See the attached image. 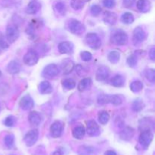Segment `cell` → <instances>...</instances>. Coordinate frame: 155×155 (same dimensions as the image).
<instances>
[{
	"mask_svg": "<svg viewBox=\"0 0 155 155\" xmlns=\"http://www.w3.org/2000/svg\"><path fill=\"white\" fill-rule=\"evenodd\" d=\"M97 101L101 105L110 103L115 106H119L123 103V98L118 95H100Z\"/></svg>",
	"mask_w": 155,
	"mask_h": 155,
	"instance_id": "1",
	"label": "cell"
},
{
	"mask_svg": "<svg viewBox=\"0 0 155 155\" xmlns=\"http://www.w3.org/2000/svg\"><path fill=\"white\" fill-rule=\"evenodd\" d=\"M67 28L71 33L75 35H82L86 31V27L84 24H82L80 21L76 19H71L68 22Z\"/></svg>",
	"mask_w": 155,
	"mask_h": 155,
	"instance_id": "2",
	"label": "cell"
},
{
	"mask_svg": "<svg viewBox=\"0 0 155 155\" xmlns=\"http://www.w3.org/2000/svg\"><path fill=\"white\" fill-rule=\"evenodd\" d=\"M86 43L89 48L94 50L99 49L101 46V40L99 36L95 33H89L85 37Z\"/></svg>",
	"mask_w": 155,
	"mask_h": 155,
	"instance_id": "3",
	"label": "cell"
},
{
	"mask_svg": "<svg viewBox=\"0 0 155 155\" xmlns=\"http://www.w3.org/2000/svg\"><path fill=\"white\" fill-rule=\"evenodd\" d=\"M6 39L9 43H13L20 36V31L18 27L15 24H10L6 28Z\"/></svg>",
	"mask_w": 155,
	"mask_h": 155,
	"instance_id": "4",
	"label": "cell"
},
{
	"mask_svg": "<svg viewBox=\"0 0 155 155\" xmlns=\"http://www.w3.org/2000/svg\"><path fill=\"white\" fill-rule=\"evenodd\" d=\"M154 139V134L150 130H145L141 133L139 137V142L144 148L147 149L151 145Z\"/></svg>",
	"mask_w": 155,
	"mask_h": 155,
	"instance_id": "5",
	"label": "cell"
},
{
	"mask_svg": "<svg viewBox=\"0 0 155 155\" xmlns=\"http://www.w3.org/2000/svg\"><path fill=\"white\" fill-rule=\"evenodd\" d=\"M111 42L117 45H124L128 42V36L124 30H117L112 35Z\"/></svg>",
	"mask_w": 155,
	"mask_h": 155,
	"instance_id": "6",
	"label": "cell"
},
{
	"mask_svg": "<svg viewBox=\"0 0 155 155\" xmlns=\"http://www.w3.org/2000/svg\"><path fill=\"white\" fill-rule=\"evenodd\" d=\"M64 129V124L62 121H54L50 127V135L54 139H57L61 136Z\"/></svg>",
	"mask_w": 155,
	"mask_h": 155,
	"instance_id": "7",
	"label": "cell"
},
{
	"mask_svg": "<svg viewBox=\"0 0 155 155\" xmlns=\"http://www.w3.org/2000/svg\"><path fill=\"white\" fill-rule=\"evenodd\" d=\"M60 73L58 67L54 64H50L44 68L42 71V77L47 79H52L57 77Z\"/></svg>",
	"mask_w": 155,
	"mask_h": 155,
	"instance_id": "8",
	"label": "cell"
},
{
	"mask_svg": "<svg viewBox=\"0 0 155 155\" xmlns=\"http://www.w3.org/2000/svg\"><path fill=\"white\" fill-rule=\"evenodd\" d=\"M23 61L27 66H34L39 61V54L35 50L30 49L24 54Z\"/></svg>",
	"mask_w": 155,
	"mask_h": 155,
	"instance_id": "9",
	"label": "cell"
},
{
	"mask_svg": "<svg viewBox=\"0 0 155 155\" xmlns=\"http://www.w3.org/2000/svg\"><path fill=\"white\" fill-rule=\"evenodd\" d=\"M86 132L91 137L98 136L100 135V133H101L99 126L97 124L96 121H95L94 120H89V121H87Z\"/></svg>",
	"mask_w": 155,
	"mask_h": 155,
	"instance_id": "10",
	"label": "cell"
},
{
	"mask_svg": "<svg viewBox=\"0 0 155 155\" xmlns=\"http://www.w3.org/2000/svg\"><path fill=\"white\" fill-rule=\"evenodd\" d=\"M38 138H39V132H38L37 130L34 129V130L29 131L25 135L24 138V141L27 147H32L37 142Z\"/></svg>",
	"mask_w": 155,
	"mask_h": 155,
	"instance_id": "11",
	"label": "cell"
},
{
	"mask_svg": "<svg viewBox=\"0 0 155 155\" xmlns=\"http://www.w3.org/2000/svg\"><path fill=\"white\" fill-rule=\"evenodd\" d=\"M146 37V33L145 30L140 27H137L133 31V42L135 45H138L144 42Z\"/></svg>",
	"mask_w": 155,
	"mask_h": 155,
	"instance_id": "12",
	"label": "cell"
},
{
	"mask_svg": "<svg viewBox=\"0 0 155 155\" xmlns=\"http://www.w3.org/2000/svg\"><path fill=\"white\" fill-rule=\"evenodd\" d=\"M19 105L22 110H30L34 107V101H33V99L30 95H24L20 101Z\"/></svg>",
	"mask_w": 155,
	"mask_h": 155,
	"instance_id": "13",
	"label": "cell"
},
{
	"mask_svg": "<svg viewBox=\"0 0 155 155\" xmlns=\"http://www.w3.org/2000/svg\"><path fill=\"white\" fill-rule=\"evenodd\" d=\"M109 74H110V71H109V68L107 67L100 66L96 71L95 79L98 82L105 81L108 78Z\"/></svg>",
	"mask_w": 155,
	"mask_h": 155,
	"instance_id": "14",
	"label": "cell"
},
{
	"mask_svg": "<svg viewBox=\"0 0 155 155\" xmlns=\"http://www.w3.org/2000/svg\"><path fill=\"white\" fill-rule=\"evenodd\" d=\"M28 120L32 126H33V127H38L42 123V117L39 112L31 111L29 114Z\"/></svg>",
	"mask_w": 155,
	"mask_h": 155,
	"instance_id": "15",
	"label": "cell"
},
{
	"mask_svg": "<svg viewBox=\"0 0 155 155\" xmlns=\"http://www.w3.org/2000/svg\"><path fill=\"white\" fill-rule=\"evenodd\" d=\"M103 21L105 24H110V25H114L117 23V15L114 12L106 11V12H104Z\"/></svg>",
	"mask_w": 155,
	"mask_h": 155,
	"instance_id": "16",
	"label": "cell"
},
{
	"mask_svg": "<svg viewBox=\"0 0 155 155\" xmlns=\"http://www.w3.org/2000/svg\"><path fill=\"white\" fill-rule=\"evenodd\" d=\"M58 51L61 54H71L74 49V45L71 42H62L58 46Z\"/></svg>",
	"mask_w": 155,
	"mask_h": 155,
	"instance_id": "17",
	"label": "cell"
},
{
	"mask_svg": "<svg viewBox=\"0 0 155 155\" xmlns=\"http://www.w3.org/2000/svg\"><path fill=\"white\" fill-rule=\"evenodd\" d=\"M41 4L37 1V0H32L31 2H29L26 8V12L29 15H34L40 9Z\"/></svg>",
	"mask_w": 155,
	"mask_h": 155,
	"instance_id": "18",
	"label": "cell"
},
{
	"mask_svg": "<svg viewBox=\"0 0 155 155\" xmlns=\"http://www.w3.org/2000/svg\"><path fill=\"white\" fill-rule=\"evenodd\" d=\"M6 69L10 74H18L21 71V64L18 61L12 60L9 62Z\"/></svg>",
	"mask_w": 155,
	"mask_h": 155,
	"instance_id": "19",
	"label": "cell"
},
{
	"mask_svg": "<svg viewBox=\"0 0 155 155\" xmlns=\"http://www.w3.org/2000/svg\"><path fill=\"white\" fill-rule=\"evenodd\" d=\"M38 89H39V92H40L42 95H45V94H50L52 92L53 88L52 86L51 85V83L48 81H42L39 83V86H38Z\"/></svg>",
	"mask_w": 155,
	"mask_h": 155,
	"instance_id": "20",
	"label": "cell"
},
{
	"mask_svg": "<svg viewBox=\"0 0 155 155\" xmlns=\"http://www.w3.org/2000/svg\"><path fill=\"white\" fill-rule=\"evenodd\" d=\"M133 136H134V130L130 127H124V130L120 133V137L124 141L131 140Z\"/></svg>",
	"mask_w": 155,
	"mask_h": 155,
	"instance_id": "21",
	"label": "cell"
},
{
	"mask_svg": "<svg viewBox=\"0 0 155 155\" xmlns=\"http://www.w3.org/2000/svg\"><path fill=\"white\" fill-rule=\"evenodd\" d=\"M136 7L141 12L146 13L151 10V3L149 0H138Z\"/></svg>",
	"mask_w": 155,
	"mask_h": 155,
	"instance_id": "22",
	"label": "cell"
},
{
	"mask_svg": "<svg viewBox=\"0 0 155 155\" xmlns=\"http://www.w3.org/2000/svg\"><path fill=\"white\" fill-rule=\"evenodd\" d=\"M61 68L63 71L64 74H71L74 69V63L70 59L67 58L64 60L61 63Z\"/></svg>",
	"mask_w": 155,
	"mask_h": 155,
	"instance_id": "23",
	"label": "cell"
},
{
	"mask_svg": "<svg viewBox=\"0 0 155 155\" xmlns=\"http://www.w3.org/2000/svg\"><path fill=\"white\" fill-rule=\"evenodd\" d=\"M86 134V128L83 125H79L74 127L72 130L74 138L77 139H82Z\"/></svg>",
	"mask_w": 155,
	"mask_h": 155,
	"instance_id": "24",
	"label": "cell"
},
{
	"mask_svg": "<svg viewBox=\"0 0 155 155\" xmlns=\"http://www.w3.org/2000/svg\"><path fill=\"white\" fill-rule=\"evenodd\" d=\"M110 84L114 87L120 88L125 85V78L122 75L117 74L114 76L110 80Z\"/></svg>",
	"mask_w": 155,
	"mask_h": 155,
	"instance_id": "25",
	"label": "cell"
},
{
	"mask_svg": "<svg viewBox=\"0 0 155 155\" xmlns=\"http://www.w3.org/2000/svg\"><path fill=\"white\" fill-rule=\"evenodd\" d=\"M92 84V81L91 78H83V80H80V82L78 84V90L80 92H83V91L86 90V89H89Z\"/></svg>",
	"mask_w": 155,
	"mask_h": 155,
	"instance_id": "26",
	"label": "cell"
},
{
	"mask_svg": "<svg viewBox=\"0 0 155 155\" xmlns=\"http://www.w3.org/2000/svg\"><path fill=\"white\" fill-rule=\"evenodd\" d=\"M130 89L134 93H138L143 89V83L140 80H135L130 83Z\"/></svg>",
	"mask_w": 155,
	"mask_h": 155,
	"instance_id": "27",
	"label": "cell"
},
{
	"mask_svg": "<svg viewBox=\"0 0 155 155\" xmlns=\"http://www.w3.org/2000/svg\"><path fill=\"white\" fill-rule=\"evenodd\" d=\"M94 148L92 146H87V145H82L79 148L77 153L79 155H92L94 153Z\"/></svg>",
	"mask_w": 155,
	"mask_h": 155,
	"instance_id": "28",
	"label": "cell"
},
{
	"mask_svg": "<svg viewBox=\"0 0 155 155\" xmlns=\"http://www.w3.org/2000/svg\"><path fill=\"white\" fill-rule=\"evenodd\" d=\"M120 58V53L117 51H111L107 54V59L111 64H117Z\"/></svg>",
	"mask_w": 155,
	"mask_h": 155,
	"instance_id": "29",
	"label": "cell"
},
{
	"mask_svg": "<svg viewBox=\"0 0 155 155\" xmlns=\"http://www.w3.org/2000/svg\"><path fill=\"white\" fill-rule=\"evenodd\" d=\"M54 8L61 15H64L66 13V5L61 1L56 2L54 5Z\"/></svg>",
	"mask_w": 155,
	"mask_h": 155,
	"instance_id": "30",
	"label": "cell"
},
{
	"mask_svg": "<svg viewBox=\"0 0 155 155\" xmlns=\"http://www.w3.org/2000/svg\"><path fill=\"white\" fill-rule=\"evenodd\" d=\"M110 120V114L105 110H102L98 114V121L101 125H106Z\"/></svg>",
	"mask_w": 155,
	"mask_h": 155,
	"instance_id": "31",
	"label": "cell"
},
{
	"mask_svg": "<svg viewBox=\"0 0 155 155\" xmlns=\"http://www.w3.org/2000/svg\"><path fill=\"white\" fill-rule=\"evenodd\" d=\"M145 107V104L141 99H136L132 104V109L135 112H140Z\"/></svg>",
	"mask_w": 155,
	"mask_h": 155,
	"instance_id": "32",
	"label": "cell"
},
{
	"mask_svg": "<svg viewBox=\"0 0 155 155\" xmlns=\"http://www.w3.org/2000/svg\"><path fill=\"white\" fill-rule=\"evenodd\" d=\"M134 20V16L130 12H125L121 16V21L125 24H133Z\"/></svg>",
	"mask_w": 155,
	"mask_h": 155,
	"instance_id": "33",
	"label": "cell"
},
{
	"mask_svg": "<svg viewBox=\"0 0 155 155\" xmlns=\"http://www.w3.org/2000/svg\"><path fill=\"white\" fill-rule=\"evenodd\" d=\"M62 86L64 89H67V90H71V89H74L76 87V82L75 80L73 79L68 78L66 79L62 83Z\"/></svg>",
	"mask_w": 155,
	"mask_h": 155,
	"instance_id": "34",
	"label": "cell"
},
{
	"mask_svg": "<svg viewBox=\"0 0 155 155\" xmlns=\"http://www.w3.org/2000/svg\"><path fill=\"white\" fill-rule=\"evenodd\" d=\"M4 144L8 148H12L15 145V136L12 134H8L4 138Z\"/></svg>",
	"mask_w": 155,
	"mask_h": 155,
	"instance_id": "35",
	"label": "cell"
},
{
	"mask_svg": "<svg viewBox=\"0 0 155 155\" xmlns=\"http://www.w3.org/2000/svg\"><path fill=\"white\" fill-rule=\"evenodd\" d=\"M86 0H71V6L74 10H80L84 7Z\"/></svg>",
	"mask_w": 155,
	"mask_h": 155,
	"instance_id": "36",
	"label": "cell"
},
{
	"mask_svg": "<svg viewBox=\"0 0 155 155\" xmlns=\"http://www.w3.org/2000/svg\"><path fill=\"white\" fill-rule=\"evenodd\" d=\"M16 120L17 119L15 117L12 116V115H10V116L7 117L5 119L3 124H4V125L6 126V127H12L15 126V123H16Z\"/></svg>",
	"mask_w": 155,
	"mask_h": 155,
	"instance_id": "37",
	"label": "cell"
},
{
	"mask_svg": "<svg viewBox=\"0 0 155 155\" xmlns=\"http://www.w3.org/2000/svg\"><path fill=\"white\" fill-rule=\"evenodd\" d=\"M101 8L98 5H92L90 8V13L92 16L97 17L101 14Z\"/></svg>",
	"mask_w": 155,
	"mask_h": 155,
	"instance_id": "38",
	"label": "cell"
},
{
	"mask_svg": "<svg viewBox=\"0 0 155 155\" xmlns=\"http://www.w3.org/2000/svg\"><path fill=\"white\" fill-rule=\"evenodd\" d=\"M138 63V58L136 54H131L127 58V64L131 68H135Z\"/></svg>",
	"mask_w": 155,
	"mask_h": 155,
	"instance_id": "39",
	"label": "cell"
},
{
	"mask_svg": "<svg viewBox=\"0 0 155 155\" xmlns=\"http://www.w3.org/2000/svg\"><path fill=\"white\" fill-rule=\"evenodd\" d=\"M145 77L151 83L155 81V71L154 69H148L145 71Z\"/></svg>",
	"mask_w": 155,
	"mask_h": 155,
	"instance_id": "40",
	"label": "cell"
},
{
	"mask_svg": "<svg viewBox=\"0 0 155 155\" xmlns=\"http://www.w3.org/2000/svg\"><path fill=\"white\" fill-rule=\"evenodd\" d=\"M80 58H81V59L83 61L88 62V61H90L92 59V54H91L89 51H83L80 53Z\"/></svg>",
	"mask_w": 155,
	"mask_h": 155,
	"instance_id": "41",
	"label": "cell"
},
{
	"mask_svg": "<svg viewBox=\"0 0 155 155\" xmlns=\"http://www.w3.org/2000/svg\"><path fill=\"white\" fill-rule=\"evenodd\" d=\"M26 33L27 34L30 36V38H34L35 36V27L32 23L29 24V25L27 26V30H26Z\"/></svg>",
	"mask_w": 155,
	"mask_h": 155,
	"instance_id": "42",
	"label": "cell"
},
{
	"mask_svg": "<svg viewBox=\"0 0 155 155\" xmlns=\"http://www.w3.org/2000/svg\"><path fill=\"white\" fill-rule=\"evenodd\" d=\"M103 5L107 8H113L116 5L115 0H103Z\"/></svg>",
	"mask_w": 155,
	"mask_h": 155,
	"instance_id": "43",
	"label": "cell"
},
{
	"mask_svg": "<svg viewBox=\"0 0 155 155\" xmlns=\"http://www.w3.org/2000/svg\"><path fill=\"white\" fill-rule=\"evenodd\" d=\"M0 47L2 50H6L9 48L8 42L2 36H0Z\"/></svg>",
	"mask_w": 155,
	"mask_h": 155,
	"instance_id": "44",
	"label": "cell"
},
{
	"mask_svg": "<svg viewBox=\"0 0 155 155\" xmlns=\"http://www.w3.org/2000/svg\"><path fill=\"white\" fill-rule=\"evenodd\" d=\"M136 0H123V5L125 8H130L134 5Z\"/></svg>",
	"mask_w": 155,
	"mask_h": 155,
	"instance_id": "45",
	"label": "cell"
},
{
	"mask_svg": "<svg viewBox=\"0 0 155 155\" xmlns=\"http://www.w3.org/2000/svg\"><path fill=\"white\" fill-rule=\"evenodd\" d=\"M51 155H64V151L63 150V148H59L56 149L54 151H53Z\"/></svg>",
	"mask_w": 155,
	"mask_h": 155,
	"instance_id": "46",
	"label": "cell"
},
{
	"mask_svg": "<svg viewBox=\"0 0 155 155\" xmlns=\"http://www.w3.org/2000/svg\"><path fill=\"white\" fill-rule=\"evenodd\" d=\"M149 58H151V60L154 61V59H155V48H154V47H152V48H151V49L149 50Z\"/></svg>",
	"mask_w": 155,
	"mask_h": 155,
	"instance_id": "47",
	"label": "cell"
},
{
	"mask_svg": "<svg viewBox=\"0 0 155 155\" xmlns=\"http://www.w3.org/2000/svg\"><path fill=\"white\" fill-rule=\"evenodd\" d=\"M104 155H117V153L115 152L114 151L109 150V151H107L105 153H104Z\"/></svg>",
	"mask_w": 155,
	"mask_h": 155,
	"instance_id": "48",
	"label": "cell"
},
{
	"mask_svg": "<svg viewBox=\"0 0 155 155\" xmlns=\"http://www.w3.org/2000/svg\"><path fill=\"white\" fill-rule=\"evenodd\" d=\"M2 51H3V50H2V48L1 47H0V54H2Z\"/></svg>",
	"mask_w": 155,
	"mask_h": 155,
	"instance_id": "49",
	"label": "cell"
},
{
	"mask_svg": "<svg viewBox=\"0 0 155 155\" xmlns=\"http://www.w3.org/2000/svg\"><path fill=\"white\" fill-rule=\"evenodd\" d=\"M2 75V72H1V71H0V76Z\"/></svg>",
	"mask_w": 155,
	"mask_h": 155,
	"instance_id": "50",
	"label": "cell"
},
{
	"mask_svg": "<svg viewBox=\"0 0 155 155\" xmlns=\"http://www.w3.org/2000/svg\"><path fill=\"white\" fill-rule=\"evenodd\" d=\"M88 1H90V0H86V2H88Z\"/></svg>",
	"mask_w": 155,
	"mask_h": 155,
	"instance_id": "51",
	"label": "cell"
},
{
	"mask_svg": "<svg viewBox=\"0 0 155 155\" xmlns=\"http://www.w3.org/2000/svg\"><path fill=\"white\" fill-rule=\"evenodd\" d=\"M0 110H1V107H0Z\"/></svg>",
	"mask_w": 155,
	"mask_h": 155,
	"instance_id": "52",
	"label": "cell"
}]
</instances>
